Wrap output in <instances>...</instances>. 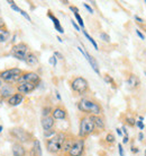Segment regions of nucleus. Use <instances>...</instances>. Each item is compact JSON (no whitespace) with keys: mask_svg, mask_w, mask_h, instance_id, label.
Listing matches in <instances>:
<instances>
[{"mask_svg":"<svg viewBox=\"0 0 146 156\" xmlns=\"http://www.w3.org/2000/svg\"><path fill=\"white\" fill-rule=\"evenodd\" d=\"M127 84L129 85V87L131 88H138L139 85H141V80H139V78L137 76H135V75H131L128 79H127Z\"/></svg>","mask_w":146,"mask_h":156,"instance_id":"obj_17","label":"nucleus"},{"mask_svg":"<svg viewBox=\"0 0 146 156\" xmlns=\"http://www.w3.org/2000/svg\"><path fill=\"white\" fill-rule=\"evenodd\" d=\"M42 127L44 129V131L45 130H51V129H53L54 127V123H55V121H54L53 117H45V118H42Z\"/></svg>","mask_w":146,"mask_h":156,"instance_id":"obj_13","label":"nucleus"},{"mask_svg":"<svg viewBox=\"0 0 146 156\" xmlns=\"http://www.w3.org/2000/svg\"><path fill=\"white\" fill-rule=\"evenodd\" d=\"M136 125H137V127H138L139 130H143V129H144V122H143V120L136 121Z\"/></svg>","mask_w":146,"mask_h":156,"instance_id":"obj_34","label":"nucleus"},{"mask_svg":"<svg viewBox=\"0 0 146 156\" xmlns=\"http://www.w3.org/2000/svg\"><path fill=\"white\" fill-rule=\"evenodd\" d=\"M73 144H74V140H73V139L66 138L65 140H64V143H63V145H62V151L65 153H69L70 149L72 148Z\"/></svg>","mask_w":146,"mask_h":156,"instance_id":"obj_22","label":"nucleus"},{"mask_svg":"<svg viewBox=\"0 0 146 156\" xmlns=\"http://www.w3.org/2000/svg\"><path fill=\"white\" fill-rule=\"evenodd\" d=\"M23 101H24V95L23 94H20V93L14 94L12 98H8V103H9V105H12V106L19 105Z\"/></svg>","mask_w":146,"mask_h":156,"instance_id":"obj_12","label":"nucleus"},{"mask_svg":"<svg viewBox=\"0 0 146 156\" xmlns=\"http://www.w3.org/2000/svg\"><path fill=\"white\" fill-rule=\"evenodd\" d=\"M23 75V71L19 68H12L0 73V79L6 83H17L20 76Z\"/></svg>","mask_w":146,"mask_h":156,"instance_id":"obj_4","label":"nucleus"},{"mask_svg":"<svg viewBox=\"0 0 146 156\" xmlns=\"http://www.w3.org/2000/svg\"><path fill=\"white\" fill-rule=\"evenodd\" d=\"M52 117L54 120H64L66 118V111L61 106H58L52 111Z\"/></svg>","mask_w":146,"mask_h":156,"instance_id":"obj_11","label":"nucleus"},{"mask_svg":"<svg viewBox=\"0 0 146 156\" xmlns=\"http://www.w3.org/2000/svg\"><path fill=\"white\" fill-rule=\"evenodd\" d=\"M9 36H10L9 31L5 30V28H0V43L6 42L9 39Z\"/></svg>","mask_w":146,"mask_h":156,"instance_id":"obj_23","label":"nucleus"},{"mask_svg":"<svg viewBox=\"0 0 146 156\" xmlns=\"http://www.w3.org/2000/svg\"><path fill=\"white\" fill-rule=\"evenodd\" d=\"M55 135H56V131H55L54 129H51V130H45V131H44V137H45V138H48V139H50V138H52V137H54Z\"/></svg>","mask_w":146,"mask_h":156,"instance_id":"obj_24","label":"nucleus"},{"mask_svg":"<svg viewBox=\"0 0 146 156\" xmlns=\"http://www.w3.org/2000/svg\"><path fill=\"white\" fill-rule=\"evenodd\" d=\"M1 85H2V83H1V79H0V88H1Z\"/></svg>","mask_w":146,"mask_h":156,"instance_id":"obj_50","label":"nucleus"},{"mask_svg":"<svg viewBox=\"0 0 146 156\" xmlns=\"http://www.w3.org/2000/svg\"><path fill=\"white\" fill-rule=\"evenodd\" d=\"M83 5H85V7L89 10V12H91V14H93V9H92L91 7H90V6H89L88 4H83Z\"/></svg>","mask_w":146,"mask_h":156,"instance_id":"obj_40","label":"nucleus"},{"mask_svg":"<svg viewBox=\"0 0 146 156\" xmlns=\"http://www.w3.org/2000/svg\"><path fill=\"white\" fill-rule=\"evenodd\" d=\"M74 17H75V20H78V23H79V25H80V27L85 28V23H83V20H82V17L80 16V14H79V12H75V14H74Z\"/></svg>","mask_w":146,"mask_h":156,"instance_id":"obj_26","label":"nucleus"},{"mask_svg":"<svg viewBox=\"0 0 146 156\" xmlns=\"http://www.w3.org/2000/svg\"><path fill=\"white\" fill-rule=\"evenodd\" d=\"M78 109L83 113H89L91 115H100L102 112V109L99 103L92 101L90 98H82L78 103Z\"/></svg>","mask_w":146,"mask_h":156,"instance_id":"obj_1","label":"nucleus"},{"mask_svg":"<svg viewBox=\"0 0 146 156\" xmlns=\"http://www.w3.org/2000/svg\"><path fill=\"white\" fill-rule=\"evenodd\" d=\"M143 139H144V135H143V133L141 131V133H138V140H139V141H142Z\"/></svg>","mask_w":146,"mask_h":156,"instance_id":"obj_42","label":"nucleus"},{"mask_svg":"<svg viewBox=\"0 0 146 156\" xmlns=\"http://www.w3.org/2000/svg\"><path fill=\"white\" fill-rule=\"evenodd\" d=\"M25 62H26L28 66H36V65H38V58H37L36 55H34V53H27Z\"/></svg>","mask_w":146,"mask_h":156,"instance_id":"obj_20","label":"nucleus"},{"mask_svg":"<svg viewBox=\"0 0 146 156\" xmlns=\"http://www.w3.org/2000/svg\"><path fill=\"white\" fill-rule=\"evenodd\" d=\"M118 151H119V155L124 156V148H123V145L121 144L118 145Z\"/></svg>","mask_w":146,"mask_h":156,"instance_id":"obj_36","label":"nucleus"},{"mask_svg":"<svg viewBox=\"0 0 146 156\" xmlns=\"http://www.w3.org/2000/svg\"><path fill=\"white\" fill-rule=\"evenodd\" d=\"M145 75H146V71H145Z\"/></svg>","mask_w":146,"mask_h":156,"instance_id":"obj_52","label":"nucleus"},{"mask_svg":"<svg viewBox=\"0 0 146 156\" xmlns=\"http://www.w3.org/2000/svg\"><path fill=\"white\" fill-rule=\"evenodd\" d=\"M47 16H48V17H50L51 20H53V24H54V27L56 28V31L58 32V33H64V30H63V27H62L61 26V24H60V20H58V18H56V17H55V16L54 15H52V14H51V12H48V14H47Z\"/></svg>","mask_w":146,"mask_h":156,"instance_id":"obj_21","label":"nucleus"},{"mask_svg":"<svg viewBox=\"0 0 146 156\" xmlns=\"http://www.w3.org/2000/svg\"><path fill=\"white\" fill-rule=\"evenodd\" d=\"M136 34H137V35H138L142 40H145V36H144V34H143V33L139 31V30H136Z\"/></svg>","mask_w":146,"mask_h":156,"instance_id":"obj_37","label":"nucleus"},{"mask_svg":"<svg viewBox=\"0 0 146 156\" xmlns=\"http://www.w3.org/2000/svg\"><path fill=\"white\" fill-rule=\"evenodd\" d=\"M12 136L15 137L16 139L18 141H22V143H27V141H29V139L32 138V135L28 131H26L25 129H22V128H14L12 129V131H10Z\"/></svg>","mask_w":146,"mask_h":156,"instance_id":"obj_7","label":"nucleus"},{"mask_svg":"<svg viewBox=\"0 0 146 156\" xmlns=\"http://www.w3.org/2000/svg\"><path fill=\"white\" fill-rule=\"evenodd\" d=\"M27 50H28V47H27L25 43H19V44H16V45L12 47V55H14L16 59L22 60V61H25L26 55H27Z\"/></svg>","mask_w":146,"mask_h":156,"instance_id":"obj_6","label":"nucleus"},{"mask_svg":"<svg viewBox=\"0 0 146 156\" xmlns=\"http://www.w3.org/2000/svg\"><path fill=\"white\" fill-rule=\"evenodd\" d=\"M83 34H85V37H87V39H88L89 41L91 42V44H92L93 47H95V49H96V50H98V44H97L96 41H95V40H93L92 37H91V36L89 35V34H88V33H87V32H85V31H83Z\"/></svg>","mask_w":146,"mask_h":156,"instance_id":"obj_25","label":"nucleus"},{"mask_svg":"<svg viewBox=\"0 0 146 156\" xmlns=\"http://www.w3.org/2000/svg\"><path fill=\"white\" fill-rule=\"evenodd\" d=\"M50 63L52 65L53 67H55L56 66V63H58V61H56V57L55 55H52L50 58Z\"/></svg>","mask_w":146,"mask_h":156,"instance_id":"obj_32","label":"nucleus"},{"mask_svg":"<svg viewBox=\"0 0 146 156\" xmlns=\"http://www.w3.org/2000/svg\"><path fill=\"white\" fill-rule=\"evenodd\" d=\"M20 15H23L24 17H25V18H26V20H28V22H32V20H31V16L28 15V14H27L26 12H24V10H20Z\"/></svg>","mask_w":146,"mask_h":156,"instance_id":"obj_33","label":"nucleus"},{"mask_svg":"<svg viewBox=\"0 0 146 156\" xmlns=\"http://www.w3.org/2000/svg\"><path fill=\"white\" fill-rule=\"evenodd\" d=\"M36 88V85L35 84H31V83H23V84H19L17 86V90L18 93L20 94H29L32 93L33 90Z\"/></svg>","mask_w":146,"mask_h":156,"instance_id":"obj_10","label":"nucleus"},{"mask_svg":"<svg viewBox=\"0 0 146 156\" xmlns=\"http://www.w3.org/2000/svg\"><path fill=\"white\" fill-rule=\"evenodd\" d=\"M95 125L90 117H83L80 121V128H79V137L81 139H83L85 137L90 136L95 131Z\"/></svg>","mask_w":146,"mask_h":156,"instance_id":"obj_3","label":"nucleus"},{"mask_svg":"<svg viewBox=\"0 0 146 156\" xmlns=\"http://www.w3.org/2000/svg\"><path fill=\"white\" fill-rule=\"evenodd\" d=\"M85 151V140L83 139H77L74 140L72 148L70 149L69 155L70 156H81Z\"/></svg>","mask_w":146,"mask_h":156,"instance_id":"obj_9","label":"nucleus"},{"mask_svg":"<svg viewBox=\"0 0 146 156\" xmlns=\"http://www.w3.org/2000/svg\"><path fill=\"white\" fill-rule=\"evenodd\" d=\"M90 119L92 120L95 127H97V128H99V129L105 128V121L100 115H90Z\"/></svg>","mask_w":146,"mask_h":156,"instance_id":"obj_18","label":"nucleus"},{"mask_svg":"<svg viewBox=\"0 0 146 156\" xmlns=\"http://www.w3.org/2000/svg\"><path fill=\"white\" fill-rule=\"evenodd\" d=\"M58 41H60V42H62V41H63V40H62L61 37H60V36H58Z\"/></svg>","mask_w":146,"mask_h":156,"instance_id":"obj_48","label":"nucleus"},{"mask_svg":"<svg viewBox=\"0 0 146 156\" xmlns=\"http://www.w3.org/2000/svg\"><path fill=\"white\" fill-rule=\"evenodd\" d=\"M70 10H72L73 14H75V12H79V9L77 7H74V6H70Z\"/></svg>","mask_w":146,"mask_h":156,"instance_id":"obj_38","label":"nucleus"},{"mask_svg":"<svg viewBox=\"0 0 146 156\" xmlns=\"http://www.w3.org/2000/svg\"><path fill=\"white\" fill-rule=\"evenodd\" d=\"M5 25V23H4V20L2 18H0V28H2V26Z\"/></svg>","mask_w":146,"mask_h":156,"instance_id":"obj_46","label":"nucleus"},{"mask_svg":"<svg viewBox=\"0 0 146 156\" xmlns=\"http://www.w3.org/2000/svg\"><path fill=\"white\" fill-rule=\"evenodd\" d=\"M123 143H124V144H127V143H128V136H125V137H124Z\"/></svg>","mask_w":146,"mask_h":156,"instance_id":"obj_45","label":"nucleus"},{"mask_svg":"<svg viewBox=\"0 0 146 156\" xmlns=\"http://www.w3.org/2000/svg\"><path fill=\"white\" fill-rule=\"evenodd\" d=\"M85 57V59L89 61V63H90V66L92 67V69L95 71H96L97 74L99 75L100 74V70H99V67H98V63H97V61H96V59L93 58L92 55H89L87 51H85V55H83Z\"/></svg>","mask_w":146,"mask_h":156,"instance_id":"obj_15","label":"nucleus"},{"mask_svg":"<svg viewBox=\"0 0 146 156\" xmlns=\"http://www.w3.org/2000/svg\"><path fill=\"white\" fill-rule=\"evenodd\" d=\"M135 20H137V22H138L139 24H143V23H144V20H143L142 18H141V17H138V16H135Z\"/></svg>","mask_w":146,"mask_h":156,"instance_id":"obj_41","label":"nucleus"},{"mask_svg":"<svg viewBox=\"0 0 146 156\" xmlns=\"http://www.w3.org/2000/svg\"><path fill=\"white\" fill-rule=\"evenodd\" d=\"M126 121H127V123H128L129 126H135V125H136V121H135L134 118H131V117L127 118Z\"/></svg>","mask_w":146,"mask_h":156,"instance_id":"obj_31","label":"nucleus"},{"mask_svg":"<svg viewBox=\"0 0 146 156\" xmlns=\"http://www.w3.org/2000/svg\"><path fill=\"white\" fill-rule=\"evenodd\" d=\"M12 95H14V88L10 85H4V87H1V96L4 98H12Z\"/></svg>","mask_w":146,"mask_h":156,"instance_id":"obj_19","label":"nucleus"},{"mask_svg":"<svg viewBox=\"0 0 146 156\" xmlns=\"http://www.w3.org/2000/svg\"><path fill=\"white\" fill-rule=\"evenodd\" d=\"M25 154H26V149L22 144L16 143L12 145V155L14 156H25Z\"/></svg>","mask_w":146,"mask_h":156,"instance_id":"obj_14","label":"nucleus"},{"mask_svg":"<svg viewBox=\"0 0 146 156\" xmlns=\"http://www.w3.org/2000/svg\"><path fill=\"white\" fill-rule=\"evenodd\" d=\"M131 151L133 153H138V149H137V147H134V146H131Z\"/></svg>","mask_w":146,"mask_h":156,"instance_id":"obj_43","label":"nucleus"},{"mask_svg":"<svg viewBox=\"0 0 146 156\" xmlns=\"http://www.w3.org/2000/svg\"><path fill=\"white\" fill-rule=\"evenodd\" d=\"M52 112V109H51L50 106H45L44 109H43V118H45V117H50V113Z\"/></svg>","mask_w":146,"mask_h":156,"instance_id":"obj_27","label":"nucleus"},{"mask_svg":"<svg viewBox=\"0 0 146 156\" xmlns=\"http://www.w3.org/2000/svg\"><path fill=\"white\" fill-rule=\"evenodd\" d=\"M106 141L109 143V144H112L115 141V136L112 133H108L107 136H106Z\"/></svg>","mask_w":146,"mask_h":156,"instance_id":"obj_30","label":"nucleus"},{"mask_svg":"<svg viewBox=\"0 0 146 156\" xmlns=\"http://www.w3.org/2000/svg\"><path fill=\"white\" fill-rule=\"evenodd\" d=\"M65 139H66L65 133H56L55 136L50 138V139L46 141L47 151L50 153H53V154L60 152L62 149V145H63V143H64Z\"/></svg>","mask_w":146,"mask_h":156,"instance_id":"obj_2","label":"nucleus"},{"mask_svg":"<svg viewBox=\"0 0 146 156\" xmlns=\"http://www.w3.org/2000/svg\"><path fill=\"white\" fill-rule=\"evenodd\" d=\"M116 130H117V133H118V136H123V131H121V129H119V128H117L116 129Z\"/></svg>","mask_w":146,"mask_h":156,"instance_id":"obj_44","label":"nucleus"},{"mask_svg":"<svg viewBox=\"0 0 146 156\" xmlns=\"http://www.w3.org/2000/svg\"><path fill=\"white\" fill-rule=\"evenodd\" d=\"M54 55L56 57V59H63V55L60 53L58 51H55V52H54Z\"/></svg>","mask_w":146,"mask_h":156,"instance_id":"obj_35","label":"nucleus"},{"mask_svg":"<svg viewBox=\"0 0 146 156\" xmlns=\"http://www.w3.org/2000/svg\"><path fill=\"white\" fill-rule=\"evenodd\" d=\"M71 88L78 94H85L89 88L88 80L83 77H75L71 82Z\"/></svg>","mask_w":146,"mask_h":156,"instance_id":"obj_5","label":"nucleus"},{"mask_svg":"<svg viewBox=\"0 0 146 156\" xmlns=\"http://www.w3.org/2000/svg\"><path fill=\"white\" fill-rule=\"evenodd\" d=\"M144 155H145V156H146V149H145V153H144Z\"/></svg>","mask_w":146,"mask_h":156,"instance_id":"obj_51","label":"nucleus"},{"mask_svg":"<svg viewBox=\"0 0 146 156\" xmlns=\"http://www.w3.org/2000/svg\"><path fill=\"white\" fill-rule=\"evenodd\" d=\"M100 39L102 40V41H105V42H110V36L108 35L107 33H105V32H102V33H100Z\"/></svg>","mask_w":146,"mask_h":156,"instance_id":"obj_28","label":"nucleus"},{"mask_svg":"<svg viewBox=\"0 0 146 156\" xmlns=\"http://www.w3.org/2000/svg\"><path fill=\"white\" fill-rule=\"evenodd\" d=\"M105 82L106 83H109V84H111L112 85V87H116V84H115V82H114V79H112L109 75H105Z\"/></svg>","mask_w":146,"mask_h":156,"instance_id":"obj_29","label":"nucleus"},{"mask_svg":"<svg viewBox=\"0 0 146 156\" xmlns=\"http://www.w3.org/2000/svg\"><path fill=\"white\" fill-rule=\"evenodd\" d=\"M55 94H56V98H58V100H61V95H60V93H58V90L55 92Z\"/></svg>","mask_w":146,"mask_h":156,"instance_id":"obj_47","label":"nucleus"},{"mask_svg":"<svg viewBox=\"0 0 146 156\" xmlns=\"http://www.w3.org/2000/svg\"><path fill=\"white\" fill-rule=\"evenodd\" d=\"M2 131V126H0V133Z\"/></svg>","mask_w":146,"mask_h":156,"instance_id":"obj_49","label":"nucleus"},{"mask_svg":"<svg viewBox=\"0 0 146 156\" xmlns=\"http://www.w3.org/2000/svg\"><path fill=\"white\" fill-rule=\"evenodd\" d=\"M72 25H73V27L75 28V30H77V31H81L80 26H79V25H78V24L75 23V22H73V20H72Z\"/></svg>","mask_w":146,"mask_h":156,"instance_id":"obj_39","label":"nucleus"},{"mask_svg":"<svg viewBox=\"0 0 146 156\" xmlns=\"http://www.w3.org/2000/svg\"><path fill=\"white\" fill-rule=\"evenodd\" d=\"M39 76L36 73H33V71H28V73H24L20 78L18 79V84H23V83H31V84H35L37 85L39 83Z\"/></svg>","mask_w":146,"mask_h":156,"instance_id":"obj_8","label":"nucleus"},{"mask_svg":"<svg viewBox=\"0 0 146 156\" xmlns=\"http://www.w3.org/2000/svg\"><path fill=\"white\" fill-rule=\"evenodd\" d=\"M31 156H42V147L39 140L35 139L33 143V147L31 149Z\"/></svg>","mask_w":146,"mask_h":156,"instance_id":"obj_16","label":"nucleus"}]
</instances>
